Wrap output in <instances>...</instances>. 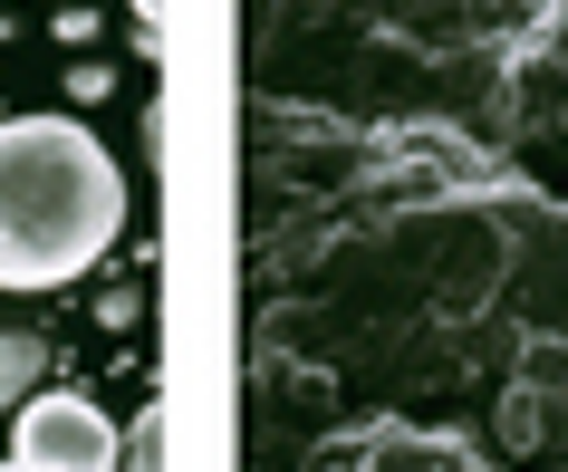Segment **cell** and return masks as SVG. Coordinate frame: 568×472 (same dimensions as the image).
Returning a JSON list of instances; mask_svg holds the SVG:
<instances>
[{"instance_id": "1", "label": "cell", "mask_w": 568, "mask_h": 472, "mask_svg": "<svg viewBox=\"0 0 568 472\" xmlns=\"http://www.w3.org/2000/svg\"><path fill=\"white\" fill-rule=\"evenodd\" d=\"M125 232V174L78 117H0V290H59Z\"/></svg>"}, {"instance_id": "2", "label": "cell", "mask_w": 568, "mask_h": 472, "mask_svg": "<svg viewBox=\"0 0 568 472\" xmlns=\"http://www.w3.org/2000/svg\"><path fill=\"white\" fill-rule=\"evenodd\" d=\"M10 463L20 472H116V424L97 395H20L10 405Z\"/></svg>"}, {"instance_id": "3", "label": "cell", "mask_w": 568, "mask_h": 472, "mask_svg": "<svg viewBox=\"0 0 568 472\" xmlns=\"http://www.w3.org/2000/svg\"><path fill=\"white\" fill-rule=\"evenodd\" d=\"M39 376H49V348H39L30 328H0V414L20 405V395H39Z\"/></svg>"}, {"instance_id": "4", "label": "cell", "mask_w": 568, "mask_h": 472, "mask_svg": "<svg viewBox=\"0 0 568 472\" xmlns=\"http://www.w3.org/2000/svg\"><path fill=\"white\" fill-rule=\"evenodd\" d=\"M125 472H164V414H135V434H125Z\"/></svg>"}, {"instance_id": "5", "label": "cell", "mask_w": 568, "mask_h": 472, "mask_svg": "<svg viewBox=\"0 0 568 472\" xmlns=\"http://www.w3.org/2000/svg\"><path fill=\"white\" fill-rule=\"evenodd\" d=\"M135 10H145V20H154V10H164V0H135Z\"/></svg>"}, {"instance_id": "6", "label": "cell", "mask_w": 568, "mask_h": 472, "mask_svg": "<svg viewBox=\"0 0 568 472\" xmlns=\"http://www.w3.org/2000/svg\"><path fill=\"white\" fill-rule=\"evenodd\" d=\"M0 472H20V463H0Z\"/></svg>"}]
</instances>
